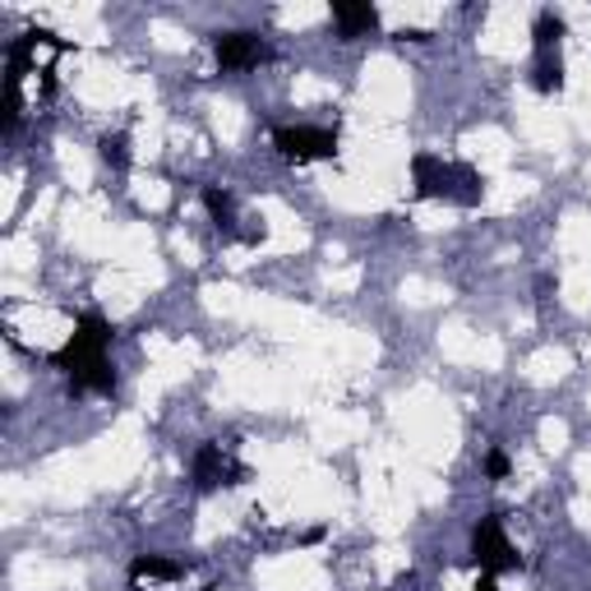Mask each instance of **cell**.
Listing matches in <instances>:
<instances>
[{
	"label": "cell",
	"mask_w": 591,
	"mask_h": 591,
	"mask_svg": "<svg viewBox=\"0 0 591 591\" xmlns=\"http://www.w3.org/2000/svg\"><path fill=\"white\" fill-rule=\"evenodd\" d=\"M111 347V324L107 314L84 310L74 319V333L61 351H51V365L65 370L70 379V398H84V393H116V365L107 361Z\"/></svg>",
	"instance_id": "1"
},
{
	"label": "cell",
	"mask_w": 591,
	"mask_h": 591,
	"mask_svg": "<svg viewBox=\"0 0 591 591\" xmlns=\"http://www.w3.org/2000/svg\"><path fill=\"white\" fill-rule=\"evenodd\" d=\"M411 185H417V200H444L458 208H477L485 200V176L471 162H444L439 153L411 157Z\"/></svg>",
	"instance_id": "2"
},
{
	"label": "cell",
	"mask_w": 591,
	"mask_h": 591,
	"mask_svg": "<svg viewBox=\"0 0 591 591\" xmlns=\"http://www.w3.org/2000/svg\"><path fill=\"white\" fill-rule=\"evenodd\" d=\"M273 148L282 162L305 167V162H338V125H278L273 130Z\"/></svg>",
	"instance_id": "3"
},
{
	"label": "cell",
	"mask_w": 591,
	"mask_h": 591,
	"mask_svg": "<svg viewBox=\"0 0 591 591\" xmlns=\"http://www.w3.org/2000/svg\"><path fill=\"white\" fill-rule=\"evenodd\" d=\"M467 564H471V568H481V574H490V578L522 568L518 550H514V541L504 536V522H499L495 514H485L477 527H471V559H467Z\"/></svg>",
	"instance_id": "4"
},
{
	"label": "cell",
	"mask_w": 591,
	"mask_h": 591,
	"mask_svg": "<svg viewBox=\"0 0 591 591\" xmlns=\"http://www.w3.org/2000/svg\"><path fill=\"white\" fill-rule=\"evenodd\" d=\"M190 477H194V490H200V495H213V490H222V485H245L250 471L236 462L222 444H204L190 462Z\"/></svg>",
	"instance_id": "5"
},
{
	"label": "cell",
	"mask_w": 591,
	"mask_h": 591,
	"mask_svg": "<svg viewBox=\"0 0 591 591\" xmlns=\"http://www.w3.org/2000/svg\"><path fill=\"white\" fill-rule=\"evenodd\" d=\"M213 61H218L222 74H241V70L273 61V47L260 33H218L213 37Z\"/></svg>",
	"instance_id": "6"
},
{
	"label": "cell",
	"mask_w": 591,
	"mask_h": 591,
	"mask_svg": "<svg viewBox=\"0 0 591 591\" xmlns=\"http://www.w3.org/2000/svg\"><path fill=\"white\" fill-rule=\"evenodd\" d=\"M333 28H338L342 43H357V37L379 28V10H374L370 0H361V5L357 0H338V5H333Z\"/></svg>",
	"instance_id": "7"
},
{
	"label": "cell",
	"mask_w": 591,
	"mask_h": 591,
	"mask_svg": "<svg viewBox=\"0 0 591 591\" xmlns=\"http://www.w3.org/2000/svg\"><path fill=\"white\" fill-rule=\"evenodd\" d=\"M204 208H208V222L213 231L222 236V241H241V231H236V194L231 190H218V185H204Z\"/></svg>",
	"instance_id": "8"
},
{
	"label": "cell",
	"mask_w": 591,
	"mask_h": 591,
	"mask_svg": "<svg viewBox=\"0 0 591 591\" xmlns=\"http://www.w3.org/2000/svg\"><path fill=\"white\" fill-rule=\"evenodd\" d=\"M190 574V564L167 559V555H140L130 564V582H181Z\"/></svg>",
	"instance_id": "9"
},
{
	"label": "cell",
	"mask_w": 591,
	"mask_h": 591,
	"mask_svg": "<svg viewBox=\"0 0 591 591\" xmlns=\"http://www.w3.org/2000/svg\"><path fill=\"white\" fill-rule=\"evenodd\" d=\"M531 88L541 97L564 93V56L559 51H536V61H531Z\"/></svg>",
	"instance_id": "10"
},
{
	"label": "cell",
	"mask_w": 591,
	"mask_h": 591,
	"mask_svg": "<svg viewBox=\"0 0 591 591\" xmlns=\"http://www.w3.org/2000/svg\"><path fill=\"white\" fill-rule=\"evenodd\" d=\"M97 157H102L111 171H125L130 167V134L125 130H107L102 140H97Z\"/></svg>",
	"instance_id": "11"
},
{
	"label": "cell",
	"mask_w": 591,
	"mask_h": 591,
	"mask_svg": "<svg viewBox=\"0 0 591 591\" xmlns=\"http://www.w3.org/2000/svg\"><path fill=\"white\" fill-rule=\"evenodd\" d=\"M559 37H564V19L555 10H541L536 24H531V43H536V51H559Z\"/></svg>",
	"instance_id": "12"
},
{
	"label": "cell",
	"mask_w": 591,
	"mask_h": 591,
	"mask_svg": "<svg viewBox=\"0 0 591 591\" xmlns=\"http://www.w3.org/2000/svg\"><path fill=\"white\" fill-rule=\"evenodd\" d=\"M19 116H24V93H19V84H5V102H0V125L14 130Z\"/></svg>",
	"instance_id": "13"
},
{
	"label": "cell",
	"mask_w": 591,
	"mask_h": 591,
	"mask_svg": "<svg viewBox=\"0 0 591 591\" xmlns=\"http://www.w3.org/2000/svg\"><path fill=\"white\" fill-rule=\"evenodd\" d=\"M485 477H490V481H504V477H508V458H504L499 448L485 458Z\"/></svg>",
	"instance_id": "14"
},
{
	"label": "cell",
	"mask_w": 591,
	"mask_h": 591,
	"mask_svg": "<svg viewBox=\"0 0 591 591\" xmlns=\"http://www.w3.org/2000/svg\"><path fill=\"white\" fill-rule=\"evenodd\" d=\"M398 37H402V43H425V37H430V33H425V28H402Z\"/></svg>",
	"instance_id": "15"
},
{
	"label": "cell",
	"mask_w": 591,
	"mask_h": 591,
	"mask_svg": "<svg viewBox=\"0 0 591 591\" xmlns=\"http://www.w3.org/2000/svg\"><path fill=\"white\" fill-rule=\"evenodd\" d=\"M477 591H499V587H495V578H490V574H481V582H477Z\"/></svg>",
	"instance_id": "16"
}]
</instances>
